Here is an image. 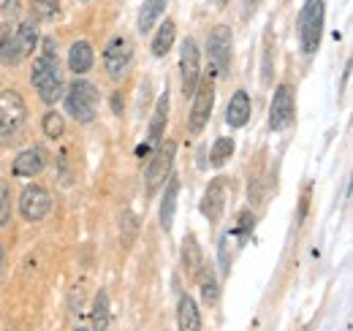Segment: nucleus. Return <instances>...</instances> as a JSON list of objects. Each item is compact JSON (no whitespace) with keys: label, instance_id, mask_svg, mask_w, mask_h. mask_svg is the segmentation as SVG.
<instances>
[{"label":"nucleus","instance_id":"bb28decb","mask_svg":"<svg viewBox=\"0 0 353 331\" xmlns=\"http://www.w3.org/2000/svg\"><path fill=\"white\" fill-rule=\"evenodd\" d=\"M44 136L46 139H60L63 133H65V123H63V114H57V112H46L44 114Z\"/></svg>","mask_w":353,"mask_h":331},{"label":"nucleus","instance_id":"2eb2a0df","mask_svg":"<svg viewBox=\"0 0 353 331\" xmlns=\"http://www.w3.org/2000/svg\"><path fill=\"white\" fill-rule=\"evenodd\" d=\"M166 120H169V90L158 98V103H155V114H152V120H150V139H147V150H152V147H158L161 141H163V130H166Z\"/></svg>","mask_w":353,"mask_h":331},{"label":"nucleus","instance_id":"393cba45","mask_svg":"<svg viewBox=\"0 0 353 331\" xmlns=\"http://www.w3.org/2000/svg\"><path fill=\"white\" fill-rule=\"evenodd\" d=\"M234 141L231 139H225V136H221L218 141H215V147L210 150V163L215 166V168H221V166H225V161H231V155H234Z\"/></svg>","mask_w":353,"mask_h":331},{"label":"nucleus","instance_id":"1a4fd4ad","mask_svg":"<svg viewBox=\"0 0 353 331\" xmlns=\"http://www.w3.org/2000/svg\"><path fill=\"white\" fill-rule=\"evenodd\" d=\"M296 117V95L291 84H280L274 90L272 106H269V128L272 130H285Z\"/></svg>","mask_w":353,"mask_h":331},{"label":"nucleus","instance_id":"4be33fe9","mask_svg":"<svg viewBox=\"0 0 353 331\" xmlns=\"http://www.w3.org/2000/svg\"><path fill=\"white\" fill-rule=\"evenodd\" d=\"M201 263H204V258H201V248H199L196 237H193V234H188V237H185V242H182V266H185V272H188L190 277H196V272L201 269Z\"/></svg>","mask_w":353,"mask_h":331},{"label":"nucleus","instance_id":"6ab92c4d","mask_svg":"<svg viewBox=\"0 0 353 331\" xmlns=\"http://www.w3.org/2000/svg\"><path fill=\"white\" fill-rule=\"evenodd\" d=\"M176 326L182 331H199L201 329V315H199V307H196V301L185 293V296H179V301H176Z\"/></svg>","mask_w":353,"mask_h":331},{"label":"nucleus","instance_id":"39448f33","mask_svg":"<svg viewBox=\"0 0 353 331\" xmlns=\"http://www.w3.org/2000/svg\"><path fill=\"white\" fill-rule=\"evenodd\" d=\"M231 28L218 25L212 28L210 39H207V52H210V77H225L231 71Z\"/></svg>","mask_w":353,"mask_h":331},{"label":"nucleus","instance_id":"4468645a","mask_svg":"<svg viewBox=\"0 0 353 331\" xmlns=\"http://www.w3.org/2000/svg\"><path fill=\"white\" fill-rule=\"evenodd\" d=\"M46 168V155L41 147H30L25 152H19L14 158V166H11V174L14 177H36Z\"/></svg>","mask_w":353,"mask_h":331},{"label":"nucleus","instance_id":"423d86ee","mask_svg":"<svg viewBox=\"0 0 353 331\" xmlns=\"http://www.w3.org/2000/svg\"><path fill=\"white\" fill-rule=\"evenodd\" d=\"M212 106H215V79H199L196 90H193V109H190V133H201L204 125L212 117Z\"/></svg>","mask_w":353,"mask_h":331},{"label":"nucleus","instance_id":"2f4dec72","mask_svg":"<svg viewBox=\"0 0 353 331\" xmlns=\"http://www.w3.org/2000/svg\"><path fill=\"white\" fill-rule=\"evenodd\" d=\"M310 188L307 185V190H305V196H302V204H299V220H305V214H307V207H310Z\"/></svg>","mask_w":353,"mask_h":331},{"label":"nucleus","instance_id":"aec40b11","mask_svg":"<svg viewBox=\"0 0 353 331\" xmlns=\"http://www.w3.org/2000/svg\"><path fill=\"white\" fill-rule=\"evenodd\" d=\"M92 60H95V54H92V46H90L88 41H77L68 49V68H71L77 77L88 74L90 68H92Z\"/></svg>","mask_w":353,"mask_h":331},{"label":"nucleus","instance_id":"5701e85b","mask_svg":"<svg viewBox=\"0 0 353 331\" xmlns=\"http://www.w3.org/2000/svg\"><path fill=\"white\" fill-rule=\"evenodd\" d=\"M174 39H176V25L172 19H166V22L158 28L155 39H152V54H155V57L169 54V49L174 46Z\"/></svg>","mask_w":353,"mask_h":331},{"label":"nucleus","instance_id":"f8f14e48","mask_svg":"<svg viewBox=\"0 0 353 331\" xmlns=\"http://www.w3.org/2000/svg\"><path fill=\"white\" fill-rule=\"evenodd\" d=\"M201 57H199V46L193 39H185L182 46H179V74H182V92L185 98L193 95L196 84L201 79V68H199Z\"/></svg>","mask_w":353,"mask_h":331},{"label":"nucleus","instance_id":"f704fd0d","mask_svg":"<svg viewBox=\"0 0 353 331\" xmlns=\"http://www.w3.org/2000/svg\"><path fill=\"white\" fill-rule=\"evenodd\" d=\"M218 3H221V6H225V3H228V0H218Z\"/></svg>","mask_w":353,"mask_h":331},{"label":"nucleus","instance_id":"a211bd4d","mask_svg":"<svg viewBox=\"0 0 353 331\" xmlns=\"http://www.w3.org/2000/svg\"><path fill=\"white\" fill-rule=\"evenodd\" d=\"M193 280H196V283H199V288H201V299H204V304H207V307H215V304H218V299H221V283H218V277H215L212 266L201 263V269L196 272V277H193Z\"/></svg>","mask_w":353,"mask_h":331},{"label":"nucleus","instance_id":"cd10ccee","mask_svg":"<svg viewBox=\"0 0 353 331\" xmlns=\"http://www.w3.org/2000/svg\"><path fill=\"white\" fill-rule=\"evenodd\" d=\"M231 252H234V250H231V231H228V234L221 239V269H223V274H228V272H231V258H234Z\"/></svg>","mask_w":353,"mask_h":331},{"label":"nucleus","instance_id":"c85d7f7f","mask_svg":"<svg viewBox=\"0 0 353 331\" xmlns=\"http://www.w3.org/2000/svg\"><path fill=\"white\" fill-rule=\"evenodd\" d=\"M11 217V196H8V188L0 185V225H6Z\"/></svg>","mask_w":353,"mask_h":331},{"label":"nucleus","instance_id":"0eeeda50","mask_svg":"<svg viewBox=\"0 0 353 331\" xmlns=\"http://www.w3.org/2000/svg\"><path fill=\"white\" fill-rule=\"evenodd\" d=\"M28 120V106L25 98L17 90H3L0 92V136L17 133Z\"/></svg>","mask_w":353,"mask_h":331},{"label":"nucleus","instance_id":"72a5a7b5","mask_svg":"<svg viewBox=\"0 0 353 331\" xmlns=\"http://www.w3.org/2000/svg\"><path fill=\"white\" fill-rule=\"evenodd\" d=\"M3 258H6V250L0 248V269H3Z\"/></svg>","mask_w":353,"mask_h":331},{"label":"nucleus","instance_id":"a878e982","mask_svg":"<svg viewBox=\"0 0 353 331\" xmlns=\"http://www.w3.org/2000/svg\"><path fill=\"white\" fill-rule=\"evenodd\" d=\"M30 11H33L36 22H39V19H41V22H52V19L60 17L57 0H30Z\"/></svg>","mask_w":353,"mask_h":331},{"label":"nucleus","instance_id":"f3484780","mask_svg":"<svg viewBox=\"0 0 353 331\" xmlns=\"http://www.w3.org/2000/svg\"><path fill=\"white\" fill-rule=\"evenodd\" d=\"M248 120H250V98H248L245 90H236L228 109H225V123L231 128H245Z\"/></svg>","mask_w":353,"mask_h":331},{"label":"nucleus","instance_id":"9b49d317","mask_svg":"<svg viewBox=\"0 0 353 331\" xmlns=\"http://www.w3.org/2000/svg\"><path fill=\"white\" fill-rule=\"evenodd\" d=\"M52 212V196L41 185H28L19 196V214L28 223H39Z\"/></svg>","mask_w":353,"mask_h":331},{"label":"nucleus","instance_id":"f257e3e1","mask_svg":"<svg viewBox=\"0 0 353 331\" xmlns=\"http://www.w3.org/2000/svg\"><path fill=\"white\" fill-rule=\"evenodd\" d=\"M57 46L52 39L44 41V52L39 54L33 71H30V82L36 87L39 98L44 103H57L60 95H63V74H60V66H57Z\"/></svg>","mask_w":353,"mask_h":331},{"label":"nucleus","instance_id":"7ed1b4c3","mask_svg":"<svg viewBox=\"0 0 353 331\" xmlns=\"http://www.w3.org/2000/svg\"><path fill=\"white\" fill-rule=\"evenodd\" d=\"M95 109H98V90L88 79H77L68 84L65 92V112L77 120V123L88 125L95 120Z\"/></svg>","mask_w":353,"mask_h":331},{"label":"nucleus","instance_id":"7c9ffc66","mask_svg":"<svg viewBox=\"0 0 353 331\" xmlns=\"http://www.w3.org/2000/svg\"><path fill=\"white\" fill-rule=\"evenodd\" d=\"M264 84H272V33L266 30V46H264Z\"/></svg>","mask_w":353,"mask_h":331},{"label":"nucleus","instance_id":"6e6552de","mask_svg":"<svg viewBox=\"0 0 353 331\" xmlns=\"http://www.w3.org/2000/svg\"><path fill=\"white\" fill-rule=\"evenodd\" d=\"M174 155H176V141H161L158 144V152L155 158L150 161L147 171H144V182H147V193H155L172 174V163H174Z\"/></svg>","mask_w":353,"mask_h":331},{"label":"nucleus","instance_id":"dca6fc26","mask_svg":"<svg viewBox=\"0 0 353 331\" xmlns=\"http://www.w3.org/2000/svg\"><path fill=\"white\" fill-rule=\"evenodd\" d=\"M163 185H166V193H163V199H161V228L169 234V231H172V225H174L179 182H176V177H172V174H169V179H166Z\"/></svg>","mask_w":353,"mask_h":331},{"label":"nucleus","instance_id":"412c9836","mask_svg":"<svg viewBox=\"0 0 353 331\" xmlns=\"http://www.w3.org/2000/svg\"><path fill=\"white\" fill-rule=\"evenodd\" d=\"M166 3L169 0H144L141 3V11H139V22H136V28H139V33H150L152 30V25L163 17V11H166Z\"/></svg>","mask_w":353,"mask_h":331},{"label":"nucleus","instance_id":"20e7f679","mask_svg":"<svg viewBox=\"0 0 353 331\" xmlns=\"http://www.w3.org/2000/svg\"><path fill=\"white\" fill-rule=\"evenodd\" d=\"M323 0H305L299 11V46L305 54H315L323 36Z\"/></svg>","mask_w":353,"mask_h":331},{"label":"nucleus","instance_id":"473e14b6","mask_svg":"<svg viewBox=\"0 0 353 331\" xmlns=\"http://www.w3.org/2000/svg\"><path fill=\"white\" fill-rule=\"evenodd\" d=\"M112 112H114V114H123V95H120V92L112 95Z\"/></svg>","mask_w":353,"mask_h":331},{"label":"nucleus","instance_id":"ddd939ff","mask_svg":"<svg viewBox=\"0 0 353 331\" xmlns=\"http://www.w3.org/2000/svg\"><path fill=\"white\" fill-rule=\"evenodd\" d=\"M225 188H228V179H223V177L207 185V193L201 199V214L210 220V225H218L223 212H225Z\"/></svg>","mask_w":353,"mask_h":331},{"label":"nucleus","instance_id":"f03ea898","mask_svg":"<svg viewBox=\"0 0 353 331\" xmlns=\"http://www.w3.org/2000/svg\"><path fill=\"white\" fill-rule=\"evenodd\" d=\"M39 46V22L36 19H25L14 33H8L6 43L0 46V57L8 66L22 63L25 57H30Z\"/></svg>","mask_w":353,"mask_h":331},{"label":"nucleus","instance_id":"b1692460","mask_svg":"<svg viewBox=\"0 0 353 331\" xmlns=\"http://www.w3.org/2000/svg\"><path fill=\"white\" fill-rule=\"evenodd\" d=\"M90 321H92V329H106L109 326V293L106 290H98L95 293Z\"/></svg>","mask_w":353,"mask_h":331},{"label":"nucleus","instance_id":"9d476101","mask_svg":"<svg viewBox=\"0 0 353 331\" xmlns=\"http://www.w3.org/2000/svg\"><path fill=\"white\" fill-rule=\"evenodd\" d=\"M133 60V43L125 36H114L103 49V68L112 79H123Z\"/></svg>","mask_w":353,"mask_h":331},{"label":"nucleus","instance_id":"c756f323","mask_svg":"<svg viewBox=\"0 0 353 331\" xmlns=\"http://www.w3.org/2000/svg\"><path fill=\"white\" fill-rule=\"evenodd\" d=\"M136 231H139V223H136L133 212H125V214H123V234H125V245H131L133 237H136Z\"/></svg>","mask_w":353,"mask_h":331}]
</instances>
